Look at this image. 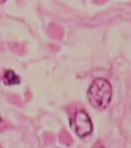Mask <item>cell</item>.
<instances>
[{"label":"cell","mask_w":131,"mask_h":148,"mask_svg":"<svg viewBox=\"0 0 131 148\" xmlns=\"http://www.w3.org/2000/svg\"><path fill=\"white\" fill-rule=\"evenodd\" d=\"M3 81L6 85L12 86L20 83V79L13 71L9 69L5 71L3 77Z\"/></svg>","instance_id":"obj_3"},{"label":"cell","mask_w":131,"mask_h":148,"mask_svg":"<svg viewBox=\"0 0 131 148\" xmlns=\"http://www.w3.org/2000/svg\"><path fill=\"white\" fill-rule=\"evenodd\" d=\"M70 125L72 129L78 136L85 137L90 134L93 130V125L89 116L85 111H79L71 120Z\"/></svg>","instance_id":"obj_2"},{"label":"cell","mask_w":131,"mask_h":148,"mask_svg":"<svg viewBox=\"0 0 131 148\" xmlns=\"http://www.w3.org/2000/svg\"><path fill=\"white\" fill-rule=\"evenodd\" d=\"M1 1H4V0H1Z\"/></svg>","instance_id":"obj_4"},{"label":"cell","mask_w":131,"mask_h":148,"mask_svg":"<svg viewBox=\"0 0 131 148\" xmlns=\"http://www.w3.org/2000/svg\"><path fill=\"white\" fill-rule=\"evenodd\" d=\"M112 96L111 86L105 79H95L88 90L89 101L93 108L98 110H104L108 106Z\"/></svg>","instance_id":"obj_1"}]
</instances>
